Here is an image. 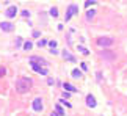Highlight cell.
Returning a JSON list of instances; mask_svg holds the SVG:
<instances>
[{"instance_id": "obj_1", "label": "cell", "mask_w": 127, "mask_h": 116, "mask_svg": "<svg viewBox=\"0 0 127 116\" xmlns=\"http://www.w3.org/2000/svg\"><path fill=\"white\" fill-rule=\"evenodd\" d=\"M32 85H33V80L28 78V77H19L17 80H16V89H17V93H21V94L30 91Z\"/></svg>"}, {"instance_id": "obj_2", "label": "cell", "mask_w": 127, "mask_h": 116, "mask_svg": "<svg viewBox=\"0 0 127 116\" xmlns=\"http://www.w3.org/2000/svg\"><path fill=\"white\" fill-rule=\"evenodd\" d=\"M113 42H115L113 38H108V36H101V38H97V44L101 46V47H110Z\"/></svg>"}, {"instance_id": "obj_3", "label": "cell", "mask_w": 127, "mask_h": 116, "mask_svg": "<svg viewBox=\"0 0 127 116\" xmlns=\"http://www.w3.org/2000/svg\"><path fill=\"white\" fill-rule=\"evenodd\" d=\"M99 55H101L103 60H107V61H113V60L116 58V54H113L111 50H107V49H105V50H102Z\"/></svg>"}, {"instance_id": "obj_4", "label": "cell", "mask_w": 127, "mask_h": 116, "mask_svg": "<svg viewBox=\"0 0 127 116\" xmlns=\"http://www.w3.org/2000/svg\"><path fill=\"white\" fill-rule=\"evenodd\" d=\"M77 13H79L77 6H75V5H71V6L68 8V13H66V16H64V21H69V19H71L74 14H77Z\"/></svg>"}, {"instance_id": "obj_5", "label": "cell", "mask_w": 127, "mask_h": 116, "mask_svg": "<svg viewBox=\"0 0 127 116\" xmlns=\"http://www.w3.org/2000/svg\"><path fill=\"white\" fill-rule=\"evenodd\" d=\"M30 64H32V66H35V64L47 66V61H46V60H42V58H39V57H32V58H30Z\"/></svg>"}, {"instance_id": "obj_6", "label": "cell", "mask_w": 127, "mask_h": 116, "mask_svg": "<svg viewBox=\"0 0 127 116\" xmlns=\"http://www.w3.org/2000/svg\"><path fill=\"white\" fill-rule=\"evenodd\" d=\"M0 28H2L3 31H13V30H14V25H13L11 22H2V24H0Z\"/></svg>"}, {"instance_id": "obj_7", "label": "cell", "mask_w": 127, "mask_h": 116, "mask_svg": "<svg viewBox=\"0 0 127 116\" xmlns=\"http://www.w3.org/2000/svg\"><path fill=\"white\" fill-rule=\"evenodd\" d=\"M33 110L35 111H41L42 110V102H41L39 97H36L35 101H33Z\"/></svg>"}, {"instance_id": "obj_8", "label": "cell", "mask_w": 127, "mask_h": 116, "mask_svg": "<svg viewBox=\"0 0 127 116\" xmlns=\"http://www.w3.org/2000/svg\"><path fill=\"white\" fill-rule=\"evenodd\" d=\"M86 105H88L89 108H94V107H96V99H94V96L89 94L88 97H86Z\"/></svg>"}, {"instance_id": "obj_9", "label": "cell", "mask_w": 127, "mask_h": 116, "mask_svg": "<svg viewBox=\"0 0 127 116\" xmlns=\"http://www.w3.org/2000/svg\"><path fill=\"white\" fill-rule=\"evenodd\" d=\"M16 13H17V8H16V6H9V8L6 9V16H8V17H14Z\"/></svg>"}, {"instance_id": "obj_10", "label": "cell", "mask_w": 127, "mask_h": 116, "mask_svg": "<svg viewBox=\"0 0 127 116\" xmlns=\"http://www.w3.org/2000/svg\"><path fill=\"white\" fill-rule=\"evenodd\" d=\"M32 68L35 69L36 72H39L41 75H46V74H47V69H46V68H41L39 64H35V66H32Z\"/></svg>"}, {"instance_id": "obj_11", "label": "cell", "mask_w": 127, "mask_h": 116, "mask_svg": "<svg viewBox=\"0 0 127 116\" xmlns=\"http://www.w3.org/2000/svg\"><path fill=\"white\" fill-rule=\"evenodd\" d=\"M63 58H64V60H68V61H71V63H74L75 61V57H74V55H71V54H69V52H63Z\"/></svg>"}, {"instance_id": "obj_12", "label": "cell", "mask_w": 127, "mask_h": 116, "mask_svg": "<svg viewBox=\"0 0 127 116\" xmlns=\"http://www.w3.org/2000/svg\"><path fill=\"white\" fill-rule=\"evenodd\" d=\"M63 88H64L66 91H69V93H77V88L72 86L71 83H64V85H63Z\"/></svg>"}, {"instance_id": "obj_13", "label": "cell", "mask_w": 127, "mask_h": 116, "mask_svg": "<svg viewBox=\"0 0 127 116\" xmlns=\"http://www.w3.org/2000/svg\"><path fill=\"white\" fill-rule=\"evenodd\" d=\"M55 110H56V115H64V110H63V108H61V105H60V104H56L55 105Z\"/></svg>"}, {"instance_id": "obj_14", "label": "cell", "mask_w": 127, "mask_h": 116, "mask_svg": "<svg viewBox=\"0 0 127 116\" xmlns=\"http://www.w3.org/2000/svg\"><path fill=\"white\" fill-rule=\"evenodd\" d=\"M72 77H75V78H80V77H82V72H80L79 69H74V71H72Z\"/></svg>"}, {"instance_id": "obj_15", "label": "cell", "mask_w": 127, "mask_h": 116, "mask_svg": "<svg viewBox=\"0 0 127 116\" xmlns=\"http://www.w3.org/2000/svg\"><path fill=\"white\" fill-rule=\"evenodd\" d=\"M46 44H47V41H46V39H39V41H38V47H44Z\"/></svg>"}, {"instance_id": "obj_16", "label": "cell", "mask_w": 127, "mask_h": 116, "mask_svg": "<svg viewBox=\"0 0 127 116\" xmlns=\"http://www.w3.org/2000/svg\"><path fill=\"white\" fill-rule=\"evenodd\" d=\"M50 16L56 17V16H58V9H56V8H52V9H50Z\"/></svg>"}, {"instance_id": "obj_17", "label": "cell", "mask_w": 127, "mask_h": 116, "mask_svg": "<svg viewBox=\"0 0 127 116\" xmlns=\"http://www.w3.org/2000/svg\"><path fill=\"white\" fill-rule=\"evenodd\" d=\"M86 17H88V19H93V17H94V11H93V9H89V11L86 13Z\"/></svg>"}, {"instance_id": "obj_18", "label": "cell", "mask_w": 127, "mask_h": 116, "mask_svg": "<svg viewBox=\"0 0 127 116\" xmlns=\"http://www.w3.org/2000/svg\"><path fill=\"white\" fill-rule=\"evenodd\" d=\"M32 47H33V44H32V42H25V44H24V49H25V50H30Z\"/></svg>"}, {"instance_id": "obj_19", "label": "cell", "mask_w": 127, "mask_h": 116, "mask_svg": "<svg viewBox=\"0 0 127 116\" xmlns=\"http://www.w3.org/2000/svg\"><path fill=\"white\" fill-rule=\"evenodd\" d=\"M79 50H80V52H83V54H85V55L88 54V50H86V49L83 47V46H79Z\"/></svg>"}, {"instance_id": "obj_20", "label": "cell", "mask_w": 127, "mask_h": 116, "mask_svg": "<svg viewBox=\"0 0 127 116\" xmlns=\"http://www.w3.org/2000/svg\"><path fill=\"white\" fill-rule=\"evenodd\" d=\"M49 46H50L52 49H55L56 47V41H50V42H49Z\"/></svg>"}, {"instance_id": "obj_21", "label": "cell", "mask_w": 127, "mask_h": 116, "mask_svg": "<svg viewBox=\"0 0 127 116\" xmlns=\"http://www.w3.org/2000/svg\"><path fill=\"white\" fill-rule=\"evenodd\" d=\"M6 74V71H5V68H0V77H3V75Z\"/></svg>"}, {"instance_id": "obj_22", "label": "cell", "mask_w": 127, "mask_h": 116, "mask_svg": "<svg viewBox=\"0 0 127 116\" xmlns=\"http://www.w3.org/2000/svg\"><path fill=\"white\" fill-rule=\"evenodd\" d=\"M91 5H94V2H85V6L88 8V6H91Z\"/></svg>"}, {"instance_id": "obj_23", "label": "cell", "mask_w": 127, "mask_h": 116, "mask_svg": "<svg viewBox=\"0 0 127 116\" xmlns=\"http://www.w3.org/2000/svg\"><path fill=\"white\" fill-rule=\"evenodd\" d=\"M22 16H25V17H28V16H30V13H28V11L25 9V11H22Z\"/></svg>"}, {"instance_id": "obj_24", "label": "cell", "mask_w": 127, "mask_h": 116, "mask_svg": "<svg viewBox=\"0 0 127 116\" xmlns=\"http://www.w3.org/2000/svg\"><path fill=\"white\" fill-rule=\"evenodd\" d=\"M33 36H35V38H38V36H39V31H38V30H35V31H33Z\"/></svg>"}, {"instance_id": "obj_25", "label": "cell", "mask_w": 127, "mask_h": 116, "mask_svg": "<svg viewBox=\"0 0 127 116\" xmlns=\"http://www.w3.org/2000/svg\"><path fill=\"white\" fill-rule=\"evenodd\" d=\"M21 42H22V41H21V38L16 39V46H21Z\"/></svg>"}, {"instance_id": "obj_26", "label": "cell", "mask_w": 127, "mask_h": 116, "mask_svg": "<svg viewBox=\"0 0 127 116\" xmlns=\"http://www.w3.org/2000/svg\"><path fill=\"white\" fill-rule=\"evenodd\" d=\"M52 116H58V115H56V113H52Z\"/></svg>"}]
</instances>
